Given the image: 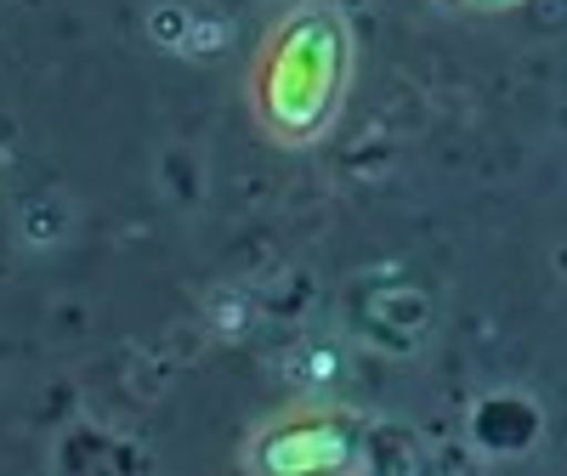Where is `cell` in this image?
Returning a JSON list of instances; mask_svg holds the SVG:
<instances>
[{"label": "cell", "mask_w": 567, "mask_h": 476, "mask_svg": "<svg viewBox=\"0 0 567 476\" xmlns=\"http://www.w3.org/2000/svg\"><path fill=\"white\" fill-rule=\"evenodd\" d=\"M358 85V29L336 0H290L245 63V114L261 142L312 154L336 136Z\"/></svg>", "instance_id": "1"}, {"label": "cell", "mask_w": 567, "mask_h": 476, "mask_svg": "<svg viewBox=\"0 0 567 476\" xmlns=\"http://www.w3.org/2000/svg\"><path fill=\"white\" fill-rule=\"evenodd\" d=\"M369 465V425L341 403H284L261 414L245 443V476H352Z\"/></svg>", "instance_id": "2"}, {"label": "cell", "mask_w": 567, "mask_h": 476, "mask_svg": "<svg viewBox=\"0 0 567 476\" xmlns=\"http://www.w3.org/2000/svg\"><path fill=\"white\" fill-rule=\"evenodd\" d=\"M460 7H471V12H516L523 0H460Z\"/></svg>", "instance_id": "3"}]
</instances>
